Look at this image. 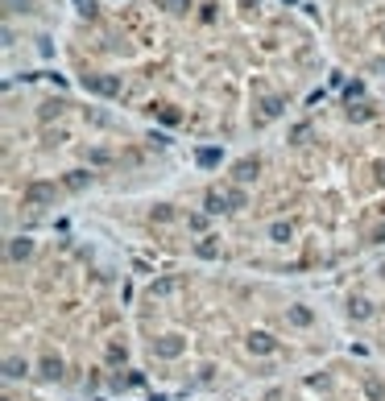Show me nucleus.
<instances>
[{"mask_svg": "<svg viewBox=\"0 0 385 401\" xmlns=\"http://www.w3.org/2000/svg\"><path fill=\"white\" fill-rule=\"evenodd\" d=\"M91 87H96V91H116L112 79H91Z\"/></svg>", "mask_w": 385, "mask_h": 401, "instance_id": "1", "label": "nucleus"}, {"mask_svg": "<svg viewBox=\"0 0 385 401\" xmlns=\"http://www.w3.org/2000/svg\"><path fill=\"white\" fill-rule=\"evenodd\" d=\"M381 70H385V62H381Z\"/></svg>", "mask_w": 385, "mask_h": 401, "instance_id": "2", "label": "nucleus"}]
</instances>
